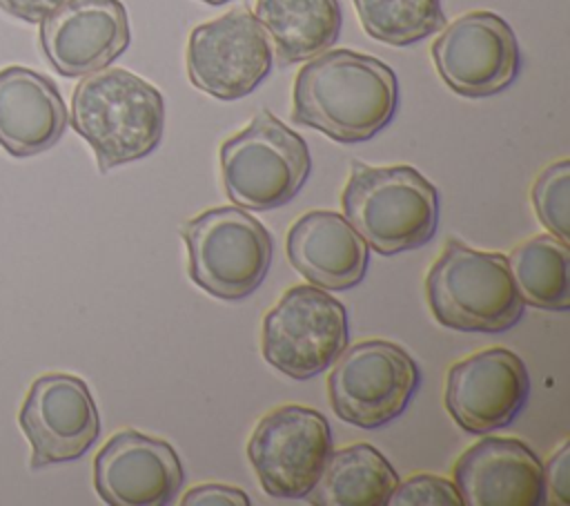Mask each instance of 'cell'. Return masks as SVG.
<instances>
[{"label":"cell","instance_id":"52a82bcc","mask_svg":"<svg viewBox=\"0 0 570 506\" xmlns=\"http://www.w3.org/2000/svg\"><path fill=\"white\" fill-rule=\"evenodd\" d=\"M419 383L421 370L410 352L370 339L341 352L327 377V395L338 419L372 430L396 419Z\"/></svg>","mask_w":570,"mask_h":506},{"label":"cell","instance_id":"9c48e42d","mask_svg":"<svg viewBox=\"0 0 570 506\" xmlns=\"http://www.w3.org/2000/svg\"><path fill=\"white\" fill-rule=\"evenodd\" d=\"M332 453L327 419L307 406L287 403L267 412L247 441L261 488L278 499H303Z\"/></svg>","mask_w":570,"mask_h":506},{"label":"cell","instance_id":"ac0fdd59","mask_svg":"<svg viewBox=\"0 0 570 506\" xmlns=\"http://www.w3.org/2000/svg\"><path fill=\"white\" fill-rule=\"evenodd\" d=\"M287 259L312 285L347 290L363 281L370 247L343 214L314 210L289 227Z\"/></svg>","mask_w":570,"mask_h":506},{"label":"cell","instance_id":"8992f818","mask_svg":"<svg viewBox=\"0 0 570 506\" xmlns=\"http://www.w3.org/2000/svg\"><path fill=\"white\" fill-rule=\"evenodd\" d=\"M189 254V279L223 301L249 296L272 263V236L240 207L205 210L180 227Z\"/></svg>","mask_w":570,"mask_h":506},{"label":"cell","instance_id":"e0dca14e","mask_svg":"<svg viewBox=\"0 0 570 506\" xmlns=\"http://www.w3.org/2000/svg\"><path fill=\"white\" fill-rule=\"evenodd\" d=\"M69 123L56 82L29 67L0 69V147L16 158L53 147Z\"/></svg>","mask_w":570,"mask_h":506},{"label":"cell","instance_id":"277c9868","mask_svg":"<svg viewBox=\"0 0 570 506\" xmlns=\"http://www.w3.org/2000/svg\"><path fill=\"white\" fill-rule=\"evenodd\" d=\"M434 319L459 332H505L523 317L508 256L450 239L425 279Z\"/></svg>","mask_w":570,"mask_h":506},{"label":"cell","instance_id":"2e32d148","mask_svg":"<svg viewBox=\"0 0 570 506\" xmlns=\"http://www.w3.org/2000/svg\"><path fill=\"white\" fill-rule=\"evenodd\" d=\"M454 484L470 506L546 504L543 464L521 439L483 437L454 464Z\"/></svg>","mask_w":570,"mask_h":506},{"label":"cell","instance_id":"4316f807","mask_svg":"<svg viewBox=\"0 0 570 506\" xmlns=\"http://www.w3.org/2000/svg\"><path fill=\"white\" fill-rule=\"evenodd\" d=\"M65 0H0V9L24 22H42Z\"/></svg>","mask_w":570,"mask_h":506},{"label":"cell","instance_id":"3957f363","mask_svg":"<svg viewBox=\"0 0 570 506\" xmlns=\"http://www.w3.org/2000/svg\"><path fill=\"white\" fill-rule=\"evenodd\" d=\"M343 216L379 254H396L425 245L439 223L436 187L410 165H350L341 194Z\"/></svg>","mask_w":570,"mask_h":506},{"label":"cell","instance_id":"484cf974","mask_svg":"<svg viewBox=\"0 0 570 506\" xmlns=\"http://www.w3.org/2000/svg\"><path fill=\"white\" fill-rule=\"evenodd\" d=\"M183 506H194V504H232V506H249V497L236 488V486H225V484H203L191 488L189 493H185V497L180 499Z\"/></svg>","mask_w":570,"mask_h":506},{"label":"cell","instance_id":"83f0119b","mask_svg":"<svg viewBox=\"0 0 570 506\" xmlns=\"http://www.w3.org/2000/svg\"><path fill=\"white\" fill-rule=\"evenodd\" d=\"M207 4H225V2H232V0H203Z\"/></svg>","mask_w":570,"mask_h":506},{"label":"cell","instance_id":"7a4b0ae2","mask_svg":"<svg viewBox=\"0 0 570 506\" xmlns=\"http://www.w3.org/2000/svg\"><path fill=\"white\" fill-rule=\"evenodd\" d=\"M71 127L91 145L98 169L105 174L158 147L165 127V98L140 76L105 67L76 85Z\"/></svg>","mask_w":570,"mask_h":506},{"label":"cell","instance_id":"ba28073f","mask_svg":"<svg viewBox=\"0 0 570 506\" xmlns=\"http://www.w3.org/2000/svg\"><path fill=\"white\" fill-rule=\"evenodd\" d=\"M345 305L316 285H294L263 319V357L292 379L327 370L347 348Z\"/></svg>","mask_w":570,"mask_h":506},{"label":"cell","instance_id":"7402d4cb","mask_svg":"<svg viewBox=\"0 0 570 506\" xmlns=\"http://www.w3.org/2000/svg\"><path fill=\"white\" fill-rule=\"evenodd\" d=\"M367 36L407 47L445 25L441 0H354Z\"/></svg>","mask_w":570,"mask_h":506},{"label":"cell","instance_id":"6da1fadb","mask_svg":"<svg viewBox=\"0 0 570 506\" xmlns=\"http://www.w3.org/2000/svg\"><path fill=\"white\" fill-rule=\"evenodd\" d=\"M399 82L383 60L352 49L309 58L296 74L292 120L336 143H363L396 114Z\"/></svg>","mask_w":570,"mask_h":506},{"label":"cell","instance_id":"ffe728a7","mask_svg":"<svg viewBox=\"0 0 570 506\" xmlns=\"http://www.w3.org/2000/svg\"><path fill=\"white\" fill-rule=\"evenodd\" d=\"M399 475L370 444L330 453L316 484L305 495L316 506H385Z\"/></svg>","mask_w":570,"mask_h":506},{"label":"cell","instance_id":"4fadbf2b","mask_svg":"<svg viewBox=\"0 0 570 506\" xmlns=\"http://www.w3.org/2000/svg\"><path fill=\"white\" fill-rule=\"evenodd\" d=\"M528 395V370L508 348L474 352L448 370L445 408L463 430L474 435L510 426Z\"/></svg>","mask_w":570,"mask_h":506},{"label":"cell","instance_id":"8fae6325","mask_svg":"<svg viewBox=\"0 0 570 506\" xmlns=\"http://www.w3.org/2000/svg\"><path fill=\"white\" fill-rule=\"evenodd\" d=\"M432 60L441 80L459 96H494L519 74V42L501 16L470 11L432 42Z\"/></svg>","mask_w":570,"mask_h":506},{"label":"cell","instance_id":"603a6c76","mask_svg":"<svg viewBox=\"0 0 570 506\" xmlns=\"http://www.w3.org/2000/svg\"><path fill=\"white\" fill-rule=\"evenodd\" d=\"M568 194H570V163L561 158L548 165L532 185V203L543 227L552 236L568 243Z\"/></svg>","mask_w":570,"mask_h":506},{"label":"cell","instance_id":"d6986e66","mask_svg":"<svg viewBox=\"0 0 570 506\" xmlns=\"http://www.w3.org/2000/svg\"><path fill=\"white\" fill-rule=\"evenodd\" d=\"M256 20L283 65L327 51L341 33L338 0H256Z\"/></svg>","mask_w":570,"mask_h":506},{"label":"cell","instance_id":"5b68a950","mask_svg":"<svg viewBox=\"0 0 570 506\" xmlns=\"http://www.w3.org/2000/svg\"><path fill=\"white\" fill-rule=\"evenodd\" d=\"M309 169L312 158L303 136L267 109L220 145L223 187L247 210L267 212L285 205L303 187Z\"/></svg>","mask_w":570,"mask_h":506},{"label":"cell","instance_id":"5bb4252c","mask_svg":"<svg viewBox=\"0 0 570 506\" xmlns=\"http://www.w3.org/2000/svg\"><path fill=\"white\" fill-rule=\"evenodd\" d=\"M129 40V18L120 0H65L40 22V47L67 78L109 67Z\"/></svg>","mask_w":570,"mask_h":506},{"label":"cell","instance_id":"7c38bea8","mask_svg":"<svg viewBox=\"0 0 570 506\" xmlns=\"http://www.w3.org/2000/svg\"><path fill=\"white\" fill-rule=\"evenodd\" d=\"M18 424L31 444V468L80 459L100 435L89 386L73 374L38 377L20 408Z\"/></svg>","mask_w":570,"mask_h":506},{"label":"cell","instance_id":"cb8c5ba5","mask_svg":"<svg viewBox=\"0 0 570 506\" xmlns=\"http://www.w3.org/2000/svg\"><path fill=\"white\" fill-rule=\"evenodd\" d=\"M387 504L390 506H461L463 499L454 481L439 475L421 473L396 484Z\"/></svg>","mask_w":570,"mask_h":506},{"label":"cell","instance_id":"44dd1931","mask_svg":"<svg viewBox=\"0 0 570 506\" xmlns=\"http://www.w3.org/2000/svg\"><path fill=\"white\" fill-rule=\"evenodd\" d=\"M508 265L523 303L552 312L570 308L566 241L552 234L532 236L510 252Z\"/></svg>","mask_w":570,"mask_h":506},{"label":"cell","instance_id":"30bf717a","mask_svg":"<svg viewBox=\"0 0 570 506\" xmlns=\"http://www.w3.org/2000/svg\"><path fill=\"white\" fill-rule=\"evenodd\" d=\"M272 58L267 31L245 9L198 25L185 56L191 85L220 100L252 94L272 71Z\"/></svg>","mask_w":570,"mask_h":506},{"label":"cell","instance_id":"9a60e30c","mask_svg":"<svg viewBox=\"0 0 570 506\" xmlns=\"http://www.w3.org/2000/svg\"><path fill=\"white\" fill-rule=\"evenodd\" d=\"M185 481L176 450L138 430H120L94 459V486L111 506H165Z\"/></svg>","mask_w":570,"mask_h":506},{"label":"cell","instance_id":"d4e9b609","mask_svg":"<svg viewBox=\"0 0 570 506\" xmlns=\"http://www.w3.org/2000/svg\"><path fill=\"white\" fill-rule=\"evenodd\" d=\"M543 486H546V504L566 506L570 502V446L568 441L548 459L543 468Z\"/></svg>","mask_w":570,"mask_h":506}]
</instances>
